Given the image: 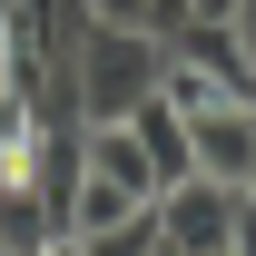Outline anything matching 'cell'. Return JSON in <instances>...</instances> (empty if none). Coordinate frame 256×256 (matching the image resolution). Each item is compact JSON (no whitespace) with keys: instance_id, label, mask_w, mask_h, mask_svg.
Here are the masks:
<instances>
[{"instance_id":"obj_14","label":"cell","mask_w":256,"mask_h":256,"mask_svg":"<svg viewBox=\"0 0 256 256\" xmlns=\"http://www.w3.org/2000/svg\"><path fill=\"white\" fill-rule=\"evenodd\" d=\"M246 197H256V178H246Z\"/></svg>"},{"instance_id":"obj_1","label":"cell","mask_w":256,"mask_h":256,"mask_svg":"<svg viewBox=\"0 0 256 256\" xmlns=\"http://www.w3.org/2000/svg\"><path fill=\"white\" fill-rule=\"evenodd\" d=\"M158 79H168V40L158 30L89 20L79 50H69V98H79V118H128L138 98H158Z\"/></svg>"},{"instance_id":"obj_9","label":"cell","mask_w":256,"mask_h":256,"mask_svg":"<svg viewBox=\"0 0 256 256\" xmlns=\"http://www.w3.org/2000/svg\"><path fill=\"white\" fill-rule=\"evenodd\" d=\"M89 20H118V30H148V0H89Z\"/></svg>"},{"instance_id":"obj_11","label":"cell","mask_w":256,"mask_h":256,"mask_svg":"<svg viewBox=\"0 0 256 256\" xmlns=\"http://www.w3.org/2000/svg\"><path fill=\"white\" fill-rule=\"evenodd\" d=\"M188 20H246V0H188Z\"/></svg>"},{"instance_id":"obj_7","label":"cell","mask_w":256,"mask_h":256,"mask_svg":"<svg viewBox=\"0 0 256 256\" xmlns=\"http://www.w3.org/2000/svg\"><path fill=\"white\" fill-rule=\"evenodd\" d=\"M138 207H158V197L118 188V178H79V197H69V236H108V226H128Z\"/></svg>"},{"instance_id":"obj_8","label":"cell","mask_w":256,"mask_h":256,"mask_svg":"<svg viewBox=\"0 0 256 256\" xmlns=\"http://www.w3.org/2000/svg\"><path fill=\"white\" fill-rule=\"evenodd\" d=\"M79 246H89V256H148V246H158V207H138L128 226H108V236H79Z\"/></svg>"},{"instance_id":"obj_5","label":"cell","mask_w":256,"mask_h":256,"mask_svg":"<svg viewBox=\"0 0 256 256\" xmlns=\"http://www.w3.org/2000/svg\"><path fill=\"white\" fill-rule=\"evenodd\" d=\"M128 138L148 148V178H158V188H178V178H197V148H188V118H178L168 98H138V108H128Z\"/></svg>"},{"instance_id":"obj_4","label":"cell","mask_w":256,"mask_h":256,"mask_svg":"<svg viewBox=\"0 0 256 256\" xmlns=\"http://www.w3.org/2000/svg\"><path fill=\"white\" fill-rule=\"evenodd\" d=\"M168 50H178L188 69H207L226 98H256V60H246V40H236V20H188Z\"/></svg>"},{"instance_id":"obj_10","label":"cell","mask_w":256,"mask_h":256,"mask_svg":"<svg viewBox=\"0 0 256 256\" xmlns=\"http://www.w3.org/2000/svg\"><path fill=\"white\" fill-rule=\"evenodd\" d=\"M226 256H256V197H236V226H226Z\"/></svg>"},{"instance_id":"obj_2","label":"cell","mask_w":256,"mask_h":256,"mask_svg":"<svg viewBox=\"0 0 256 256\" xmlns=\"http://www.w3.org/2000/svg\"><path fill=\"white\" fill-rule=\"evenodd\" d=\"M236 197H246V188H226V178H178V188H158V236L178 256H226Z\"/></svg>"},{"instance_id":"obj_3","label":"cell","mask_w":256,"mask_h":256,"mask_svg":"<svg viewBox=\"0 0 256 256\" xmlns=\"http://www.w3.org/2000/svg\"><path fill=\"white\" fill-rule=\"evenodd\" d=\"M178 118H188L197 178H226V188H246V178H256V98H217V108H178Z\"/></svg>"},{"instance_id":"obj_13","label":"cell","mask_w":256,"mask_h":256,"mask_svg":"<svg viewBox=\"0 0 256 256\" xmlns=\"http://www.w3.org/2000/svg\"><path fill=\"white\" fill-rule=\"evenodd\" d=\"M148 256H178V246H168V236H158V246H148Z\"/></svg>"},{"instance_id":"obj_12","label":"cell","mask_w":256,"mask_h":256,"mask_svg":"<svg viewBox=\"0 0 256 256\" xmlns=\"http://www.w3.org/2000/svg\"><path fill=\"white\" fill-rule=\"evenodd\" d=\"M50 256H89V246H79V236H60V246H50Z\"/></svg>"},{"instance_id":"obj_6","label":"cell","mask_w":256,"mask_h":256,"mask_svg":"<svg viewBox=\"0 0 256 256\" xmlns=\"http://www.w3.org/2000/svg\"><path fill=\"white\" fill-rule=\"evenodd\" d=\"M60 236H69V217L30 188V178H0V246L10 256H50Z\"/></svg>"},{"instance_id":"obj_15","label":"cell","mask_w":256,"mask_h":256,"mask_svg":"<svg viewBox=\"0 0 256 256\" xmlns=\"http://www.w3.org/2000/svg\"><path fill=\"white\" fill-rule=\"evenodd\" d=\"M0 256H10V246H0Z\"/></svg>"}]
</instances>
